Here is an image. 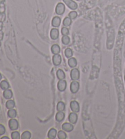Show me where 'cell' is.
<instances>
[{"label": "cell", "instance_id": "6da1fadb", "mask_svg": "<svg viewBox=\"0 0 125 139\" xmlns=\"http://www.w3.org/2000/svg\"><path fill=\"white\" fill-rule=\"evenodd\" d=\"M65 5L63 3H59L58 4H57L56 7V9H55V11H56V13L58 15H62L65 12Z\"/></svg>", "mask_w": 125, "mask_h": 139}, {"label": "cell", "instance_id": "7a4b0ae2", "mask_svg": "<svg viewBox=\"0 0 125 139\" xmlns=\"http://www.w3.org/2000/svg\"><path fill=\"white\" fill-rule=\"evenodd\" d=\"M63 1L71 10H76L77 8V3L73 0H63Z\"/></svg>", "mask_w": 125, "mask_h": 139}, {"label": "cell", "instance_id": "3957f363", "mask_svg": "<svg viewBox=\"0 0 125 139\" xmlns=\"http://www.w3.org/2000/svg\"><path fill=\"white\" fill-rule=\"evenodd\" d=\"M70 76L72 80H77L79 79V76H80L79 70L77 69H76V68H73V69L71 70Z\"/></svg>", "mask_w": 125, "mask_h": 139}, {"label": "cell", "instance_id": "277c9868", "mask_svg": "<svg viewBox=\"0 0 125 139\" xmlns=\"http://www.w3.org/2000/svg\"><path fill=\"white\" fill-rule=\"evenodd\" d=\"M9 126L12 131H15L18 128V123L17 120L12 118L9 121Z\"/></svg>", "mask_w": 125, "mask_h": 139}, {"label": "cell", "instance_id": "5b68a950", "mask_svg": "<svg viewBox=\"0 0 125 139\" xmlns=\"http://www.w3.org/2000/svg\"><path fill=\"white\" fill-rule=\"evenodd\" d=\"M70 108L71 110V111L73 112H75V113H78L79 112V104L78 102L76 100H73V101L71 102L70 103Z\"/></svg>", "mask_w": 125, "mask_h": 139}, {"label": "cell", "instance_id": "8992f818", "mask_svg": "<svg viewBox=\"0 0 125 139\" xmlns=\"http://www.w3.org/2000/svg\"><path fill=\"white\" fill-rule=\"evenodd\" d=\"M79 88V84L76 81H74L70 84V91L72 93H77Z\"/></svg>", "mask_w": 125, "mask_h": 139}, {"label": "cell", "instance_id": "52a82bcc", "mask_svg": "<svg viewBox=\"0 0 125 139\" xmlns=\"http://www.w3.org/2000/svg\"><path fill=\"white\" fill-rule=\"evenodd\" d=\"M62 128L63 129V131H66V132H70L73 130L74 127L71 124V123H64L62 126Z\"/></svg>", "mask_w": 125, "mask_h": 139}, {"label": "cell", "instance_id": "ba28073f", "mask_svg": "<svg viewBox=\"0 0 125 139\" xmlns=\"http://www.w3.org/2000/svg\"><path fill=\"white\" fill-rule=\"evenodd\" d=\"M67 88V82L64 80H60L58 83V88L60 91H64Z\"/></svg>", "mask_w": 125, "mask_h": 139}, {"label": "cell", "instance_id": "9c48e42d", "mask_svg": "<svg viewBox=\"0 0 125 139\" xmlns=\"http://www.w3.org/2000/svg\"><path fill=\"white\" fill-rule=\"evenodd\" d=\"M59 36V31L57 28H53L50 31V37L53 40L58 39Z\"/></svg>", "mask_w": 125, "mask_h": 139}, {"label": "cell", "instance_id": "30bf717a", "mask_svg": "<svg viewBox=\"0 0 125 139\" xmlns=\"http://www.w3.org/2000/svg\"><path fill=\"white\" fill-rule=\"evenodd\" d=\"M53 62L55 66H59L62 62L61 56L59 54H56L53 56Z\"/></svg>", "mask_w": 125, "mask_h": 139}, {"label": "cell", "instance_id": "8fae6325", "mask_svg": "<svg viewBox=\"0 0 125 139\" xmlns=\"http://www.w3.org/2000/svg\"><path fill=\"white\" fill-rule=\"evenodd\" d=\"M69 120L71 124H76L77 121V115L76 113L72 112L70 113L69 117Z\"/></svg>", "mask_w": 125, "mask_h": 139}, {"label": "cell", "instance_id": "7c38bea8", "mask_svg": "<svg viewBox=\"0 0 125 139\" xmlns=\"http://www.w3.org/2000/svg\"><path fill=\"white\" fill-rule=\"evenodd\" d=\"M60 22H61V20H60V17H59L58 16L54 17L52 20V26L56 28L59 27L60 25Z\"/></svg>", "mask_w": 125, "mask_h": 139}, {"label": "cell", "instance_id": "4fadbf2b", "mask_svg": "<svg viewBox=\"0 0 125 139\" xmlns=\"http://www.w3.org/2000/svg\"><path fill=\"white\" fill-rule=\"evenodd\" d=\"M65 118V113L63 112H58L56 115V119L57 121L61 122Z\"/></svg>", "mask_w": 125, "mask_h": 139}, {"label": "cell", "instance_id": "5bb4252c", "mask_svg": "<svg viewBox=\"0 0 125 139\" xmlns=\"http://www.w3.org/2000/svg\"><path fill=\"white\" fill-rule=\"evenodd\" d=\"M57 131L54 128H51L48 131V137L50 139L55 138L57 136Z\"/></svg>", "mask_w": 125, "mask_h": 139}, {"label": "cell", "instance_id": "9a60e30c", "mask_svg": "<svg viewBox=\"0 0 125 139\" xmlns=\"http://www.w3.org/2000/svg\"><path fill=\"white\" fill-rule=\"evenodd\" d=\"M3 96L6 99H10L11 98H12V97L13 96L12 91L8 89H6L3 93Z\"/></svg>", "mask_w": 125, "mask_h": 139}, {"label": "cell", "instance_id": "2e32d148", "mask_svg": "<svg viewBox=\"0 0 125 139\" xmlns=\"http://www.w3.org/2000/svg\"><path fill=\"white\" fill-rule=\"evenodd\" d=\"M68 64L70 68H75L77 66V61L75 58H70L68 61Z\"/></svg>", "mask_w": 125, "mask_h": 139}, {"label": "cell", "instance_id": "e0dca14e", "mask_svg": "<svg viewBox=\"0 0 125 139\" xmlns=\"http://www.w3.org/2000/svg\"><path fill=\"white\" fill-rule=\"evenodd\" d=\"M57 77L59 80H64L65 78V74L62 69H58L57 71Z\"/></svg>", "mask_w": 125, "mask_h": 139}, {"label": "cell", "instance_id": "ac0fdd59", "mask_svg": "<svg viewBox=\"0 0 125 139\" xmlns=\"http://www.w3.org/2000/svg\"><path fill=\"white\" fill-rule=\"evenodd\" d=\"M51 52L53 54H59L60 52V47L57 44H54L52 45L51 47Z\"/></svg>", "mask_w": 125, "mask_h": 139}, {"label": "cell", "instance_id": "d6986e66", "mask_svg": "<svg viewBox=\"0 0 125 139\" xmlns=\"http://www.w3.org/2000/svg\"><path fill=\"white\" fill-rule=\"evenodd\" d=\"M65 108V105L63 102H59L57 105V110L58 112H63Z\"/></svg>", "mask_w": 125, "mask_h": 139}, {"label": "cell", "instance_id": "ffe728a7", "mask_svg": "<svg viewBox=\"0 0 125 139\" xmlns=\"http://www.w3.org/2000/svg\"><path fill=\"white\" fill-rule=\"evenodd\" d=\"M7 115L9 118H14L16 117L17 116V112L14 109H9V110L7 112Z\"/></svg>", "mask_w": 125, "mask_h": 139}, {"label": "cell", "instance_id": "44dd1931", "mask_svg": "<svg viewBox=\"0 0 125 139\" xmlns=\"http://www.w3.org/2000/svg\"><path fill=\"white\" fill-rule=\"evenodd\" d=\"M0 87L3 90H6V89H7L9 88V84L7 81L3 80L0 83Z\"/></svg>", "mask_w": 125, "mask_h": 139}, {"label": "cell", "instance_id": "7402d4cb", "mask_svg": "<svg viewBox=\"0 0 125 139\" xmlns=\"http://www.w3.org/2000/svg\"><path fill=\"white\" fill-rule=\"evenodd\" d=\"M15 102L12 100H9L8 101H7L6 104V106L7 108L8 109H12L13 108L15 107Z\"/></svg>", "mask_w": 125, "mask_h": 139}, {"label": "cell", "instance_id": "603a6c76", "mask_svg": "<svg viewBox=\"0 0 125 139\" xmlns=\"http://www.w3.org/2000/svg\"><path fill=\"white\" fill-rule=\"evenodd\" d=\"M31 132H29V131H24V132H23L22 137H21V138L22 139H29V138H31Z\"/></svg>", "mask_w": 125, "mask_h": 139}, {"label": "cell", "instance_id": "cb8c5ba5", "mask_svg": "<svg viewBox=\"0 0 125 139\" xmlns=\"http://www.w3.org/2000/svg\"><path fill=\"white\" fill-rule=\"evenodd\" d=\"M71 24V19L69 17H65L63 21V25L65 26H69Z\"/></svg>", "mask_w": 125, "mask_h": 139}, {"label": "cell", "instance_id": "d4e9b609", "mask_svg": "<svg viewBox=\"0 0 125 139\" xmlns=\"http://www.w3.org/2000/svg\"><path fill=\"white\" fill-rule=\"evenodd\" d=\"M58 138L59 139H65L67 138V134L63 131H59L58 133Z\"/></svg>", "mask_w": 125, "mask_h": 139}, {"label": "cell", "instance_id": "484cf974", "mask_svg": "<svg viewBox=\"0 0 125 139\" xmlns=\"http://www.w3.org/2000/svg\"><path fill=\"white\" fill-rule=\"evenodd\" d=\"M65 56L67 57V58H71L73 56V51L70 48H67L65 49Z\"/></svg>", "mask_w": 125, "mask_h": 139}, {"label": "cell", "instance_id": "4316f807", "mask_svg": "<svg viewBox=\"0 0 125 139\" xmlns=\"http://www.w3.org/2000/svg\"><path fill=\"white\" fill-rule=\"evenodd\" d=\"M70 39L68 36H63L62 38V42L64 45H68L70 43Z\"/></svg>", "mask_w": 125, "mask_h": 139}, {"label": "cell", "instance_id": "83f0119b", "mask_svg": "<svg viewBox=\"0 0 125 139\" xmlns=\"http://www.w3.org/2000/svg\"><path fill=\"white\" fill-rule=\"evenodd\" d=\"M12 139H20V135L18 131H14L11 134Z\"/></svg>", "mask_w": 125, "mask_h": 139}, {"label": "cell", "instance_id": "f1b7e54d", "mask_svg": "<svg viewBox=\"0 0 125 139\" xmlns=\"http://www.w3.org/2000/svg\"><path fill=\"white\" fill-rule=\"evenodd\" d=\"M77 13L75 11H71V12H70L69 14V17L71 19V20L75 19L77 17Z\"/></svg>", "mask_w": 125, "mask_h": 139}, {"label": "cell", "instance_id": "f546056e", "mask_svg": "<svg viewBox=\"0 0 125 139\" xmlns=\"http://www.w3.org/2000/svg\"><path fill=\"white\" fill-rule=\"evenodd\" d=\"M61 33L63 36H68L69 34V30L67 28L63 27L61 29Z\"/></svg>", "mask_w": 125, "mask_h": 139}, {"label": "cell", "instance_id": "4dcf8cb0", "mask_svg": "<svg viewBox=\"0 0 125 139\" xmlns=\"http://www.w3.org/2000/svg\"><path fill=\"white\" fill-rule=\"evenodd\" d=\"M6 132V129L3 125L0 124V136H2Z\"/></svg>", "mask_w": 125, "mask_h": 139}, {"label": "cell", "instance_id": "1f68e13d", "mask_svg": "<svg viewBox=\"0 0 125 139\" xmlns=\"http://www.w3.org/2000/svg\"><path fill=\"white\" fill-rule=\"evenodd\" d=\"M5 12V5L4 3H0V13H4Z\"/></svg>", "mask_w": 125, "mask_h": 139}, {"label": "cell", "instance_id": "d6a6232c", "mask_svg": "<svg viewBox=\"0 0 125 139\" xmlns=\"http://www.w3.org/2000/svg\"><path fill=\"white\" fill-rule=\"evenodd\" d=\"M6 16L4 13H0V22H3L5 20Z\"/></svg>", "mask_w": 125, "mask_h": 139}, {"label": "cell", "instance_id": "836d02e7", "mask_svg": "<svg viewBox=\"0 0 125 139\" xmlns=\"http://www.w3.org/2000/svg\"><path fill=\"white\" fill-rule=\"evenodd\" d=\"M3 33L1 30V31H0V41H1V40L3 39Z\"/></svg>", "mask_w": 125, "mask_h": 139}, {"label": "cell", "instance_id": "e575fe53", "mask_svg": "<svg viewBox=\"0 0 125 139\" xmlns=\"http://www.w3.org/2000/svg\"><path fill=\"white\" fill-rule=\"evenodd\" d=\"M3 29V22H0V31H1Z\"/></svg>", "mask_w": 125, "mask_h": 139}, {"label": "cell", "instance_id": "d590c367", "mask_svg": "<svg viewBox=\"0 0 125 139\" xmlns=\"http://www.w3.org/2000/svg\"><path fill=\"white\" fill-rule=\"evenodd\" d=\"M2 139H4V138H7V139H9V137H3L1 138Z\"/></svg>", "mask_w": 125, "mask_h": 139}, {"label": "cell", "instance_id": "8d00e7d4", "mask_svg": "<svg viewBox=\"0 0 125 139\" xmlns=\"http://www.w3.org/2000/svg\"><path fill=\"white\" fill-rule=\"evenodd\" d=\"M5 0H0V3H4V2Z\"/></svg>", "mask_w": 125, "mask_h": 139}, {"label": "cell", "instance_id": "74e56055", "mask_svg": "<svg viewBox=\"0 0 125 139\" xmlns=\"http://www.w3.org/2000/svg\"><path fill=\"white\" fill-rule=\"evenodd\" d=\"M1 78H2V76H1V74H0V80H1Z\"/></svg>", "mask_w": 125, "mask_h": 139}, {"label": "cell", "instance_id": "f35d334b", "mask_svg": "<svg viewBox=\"0 0 125 139\" xmlns=\"http://www.w3.org/2000/svg\"><path fill=\"white\" fill-rule=\"evenodd\" d=\"M124 81H125V75H124Z\"/></svg>", "mask_w": 125, "mask_h": 139}, {"label": "cell", "instance_id": "ab89813d", "mask_svg": "<svg viewBox=\"0 0 125 139\" xmlns=\"http://www.w3.org/2000/svg\"><path fill=\"white\" fill-rule=\"evenodd\" d=\"M0 46H1V43H0Z\"/></svg>", "mask_w": 125, "mask_h": 139}]
</instances>
